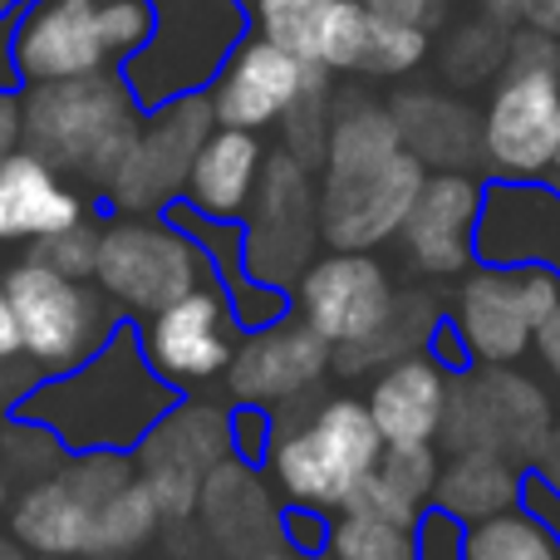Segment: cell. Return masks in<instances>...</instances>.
<instances>
[{"mask_svg": "<svg viewBox=\"0 0 560 560\" xmlns=\"http://www.w3.org/2000/svg\"><path fill=\"white\" fill-rule=\"evenodd\" d=\"M428 167L404 148L394 108L349 98L335 108L319 158V236L329 252H378L398 242Z\"/></svg>", "mask_w": 560, "mask_h": 560, "instance_id": "1", "label": "cell"}, {"mask_svg": "<svg viewBox=\"0 0 560 560\" xmlns=\"http://www.w3.org/2000/svg\"><path fill=\"white\" fill-rule=\"evenodd\" d=\"M177 398L183 394L148 364L138 325L124 319L94 359H84L69 374L35 378L10 404V418L49 428L69 457L74 453H133Z\"/></svg>", "mask_w": 560, "mask_h": 560, "instance_id": "2", "label": "cell"}, {"mask_svg": "<svg viewBox=\"0 0 560 560\" xmlns=\"http://www.w3.org/2000/svg\"><path fill=\"white\" fill-rule=\"evenodd\" d=\"M384 433L364 398H319L305 413L276 408V443L266 457L276 492L290 506H315V512H345L354 492L374 477L384 457Z\"/></svg>", "mask_w": 560, "mask_h": 560, "instance_id": "3", "label": "cell"}, {"mask_svg": "<svg viewBox=\"0 0 560 560\" xmlns=\"http://www.w3.org/2000/svg\"><path fill=\"white\" fill-rule=\"evenodd\" d=\"M560 163V35L512 30L506 65L482 108L487 183H551Z\"/></svg>", "mask_w": 560, "mask_h": 560, "instance_id": "4", "label": "cell"}, {"mask_svg": "<svg viewBox=\"0 0 560 560\" xmlns=\"http://www.w3.org/2000/svg\"><path fill=\"white\" fill-rule=\"evenodd\" d=\"M25 148L49 167L74 173L104 192L124 167L148 108L133 98L124 74H84L59 84H25Z\"/></svg>", "mask_w": 560, "mask_h": 560, "instance_id": "5", "label": "cell"}, {"mask_svg": "<svg viewBox=\"0 0 560 560\" xmlns=\"http://www.w3.org/2000/svg\"><path fill=\"white\" fill-rule=\"evenodd\" d=\"M0 280H5L10 310H15L20 349H25V359L35 364L39 378L79 369L124 325L118 315H108L114 300H108L94 280L59 276V271H49L45 261H35V256L15 261Z\"/></svg>", "mask_w": 560, "mask_h": 560, "instance_id": "6", "label": "cell"}, {"mask_svg": "<svg viewBox=\"0 0 560 560\" xmlns=\"http://www.w3.org/2000/svg\"><path fill=\"white\" fill-rule=\"evenodd\" d=\"M207 280H217L207 252L167 212L118 217L98 232L94 285L128 315L148 319Z\"/></svg>", "mask_w": 560, "mask_h": 560, "instance_id": "7", "label": "cell"}, {"mask_svg": "<svg viewBox=\"0 0 560 560\" xmlns=\"http://www.w3.org/2000/svg\"><path fill=\"white\" fill-rule=\"evenodd\" d=\"M556 428H560L556 398L546 394L541 378L522 374L516 364H497V369L477 364L453 378V398H447L438 443L447 453L487 447V453H502L512 463L532 467Z\"/></svg>", "mask_w": 560, "mask_h": 560, "instance_id": "8", "label": "cell"}, {"mask_svg": "<svg viewBox=\"0 0 560 560\" xmlns=\"http://www.w3.org/2000/svg\"><path fill=\"white\" fill-rule=\"evenodd\" d=\"M138 477L133 453H74L49 477L20 487L10 502V541L30 556L84 560L98 506Z\"/></svg>", "mask_w": 560, "mask_h": 560, "instance_id": "9", "label": "cell"}, {"mask_svg": "<svg viewBox=\"0 0 560 560\" xmlns=\"http://www.w3.org/2000/svg\"><path fill=\"white\" fill-rule=\"evenodd\" d=\"M560 310V276L541 266H472L457 280L453 325L472 364H522L536 345V329Z\"/></svg>", "mask_w": 560, "mask_h": 560, "instance_id": "10", "label": "cell"}, {"mask_svg": "<svg viewBox=\"0 0 560 560\" xmlns=\"http://www.w3.org/2000/svg\"><path fill=\"white\" fill-rule=\"evenodd\" d=\"M232 457V413L197 398H177L158 428L133 447V467L148 482L163 522H183L197 512L202 487Z\"/></svg>", "mask_w": 560, "mask_h": 560, "instance_id": "11", "label": "cell"}, {"mask_svg": "<svg viewBox=\"0 0 560 560\" xmlns=\"http://www.w3.org/2000/svg\"><path fill=\"white\" fill-rule=\"evenodd\" d=\"M315 242L319 236V187L310 183V167L300 158H290L285 148L266 158L261 187L252 197V212L242 226V256L246 271L266 285L290 290L305 266L315 261Z\"/></svg>", "mask_w": 560, "mask_h": 560, "instance_id": "12", "label": "cell"}, {"mask_svg": "<svg viewBox=\"0 0 560 560\" xmlns=\"http://www.w3.org/2000/svg\"><path fill=\"white\" fill-rule=\"evenodd\" d=\"M290 305L335 354H349L388 325L398 290L374 252H329L315 256L290 285Z\"/></svg>", "mask_w": 560, "mask_h": 560, "instance_id": "13", "label": "cell"}, {"mask_svg": "<svg viewBox=\"0 0 560 560\" xmlns=\"http://www.w3.org/2000/svg\"><path fill=\"white\" fill-rule=\"evenodd\" d=\"M212 128H217V118L202 94H183V98H173V104L153 108L148 124L138 128L124 167H118L114 183L104 187V197L128 217L167 212L173 202H183L187 173H192V163H197V148L207 143Z\"/></svg>", "mask_w": 560, "mask_h": 560, "instance_id": "14", "label": "cell"}, {"mask_svg": "<svg viewBox=\"0 0 560 560\" xmlns=\"http://www.w3.org/2000/svg\"><path fill=\"white\" fill-rule=\"evenodd\" d=\"M138 339H143L148 364L183 394V388L212 384V378L226 374L242 329H236L222 285L207 280V285L187 290L183 300L163 305L158 315H148L138 325Z\"/></svg>", "mask_w": 560, "mask_h": 560, "instance_id": "15", "label": "cell"}, {"mask_svg": "<svg viewBox=\"0 0 560 560\" xmlns=\"http://www.w3.org/2000/svg\"><path fill=\"white\" fill-rule=\"evenodd\" d=\"M325 69L295 59L290 49L271 45L266 35L242 39V45L226 55V65L217 69L212 89H207V104H212L217 128H246V133H261V128H280L285 114L305 98V89Z\"/></svg>", "mask_w": 560, "mask_h": 560, "instance_id": "16", "label": "cell"}, {"mask_svg": "<svg viewBox=\"0 0 560 560\" xmlns=\"http://www.w3.org/2000/svg\"><path fill=\"white\" fill-rule=\"evenodd\" d=\"M329 369H335V349L300 315H285L276 325L236 339V354L222 378L236 404L285 408V404H300Z\"/></svg>", "mask_w": 560, "mask_h": 560, "instance_id": "17", "label": "cell"}, {"mask_svg": "<svg viewBox=\"0 0 560 560\" xmlns=\"http://www.w3.org/2000/svg\"><path fill=\"white\" fill-rule=\"evenodd\" d=\"M487 183L477 173H428L398 246L404 261L428 280H463L477 266V222Z\"/></svg>", "mask_w": 560, "mask_h": 560, "instance_id": "18", "label": "cell"}, {"mask_svg": "<svg viewBox=\"0 0 560 560\" xmlns=\"http://www.w3.org/2000/svg\"><path fill=\"white\" fill-rule=\"evenodd\" d=\"M114 65L98 25V0H25L15 10V74L20 84L104 74Z\"/></svg>", "mask_w": 560, "mask_h": 560, "instance_id": "19", "label": "cell"}, {"mask_svg": "<svg viewBox=\"0 0 560 560\" xmlns=\"http://www.w3.org/2000/svg\"><path fill=\"white\" fill-rule=\"evenodd\" d=\"M477 266H541L560 276V187L487 183L477 222Z\"/></svg>", "mask_w": 560, "mask_h": 560, "instance_id": "20", "label": "cell"}, {"mask_svg": "<svg viewBox=\"0 0 560 560\" xmlns=\"http://www.w3.org/2000/svg\"><path fill=\"white\" fill-rule=\"evenodd\" d=\"M447 398H453V374L423 349V354H404L378 369L364 404L388 447H413L443 438Z\"/></svg>", "mask_w": 560, "mask_h": 560, "instance_id": "21", "label": "cell"}, {"mask_svg": "<svg viewBox=\"0 0 560 560\" xmlns=\"http://www.w3.org/2000/svg\"><path fill=\"white\" fill-rule=\"evenodd\" d=\"M79 222H89V202L74 183H65L59 167H49L30 148L0 163V242L35 246Z\"/></svg>", "mask_w": 560, "mask_h": 560, "instance_id": "22", "label": "cell"}, {"mask_svg": "<svg viewBox=\"0 0 560 560\" xmlns=\"http://www.w3.org/2000/svg\"><path fill=\"white\" fill-rule=\"evenodd\" d=\"M266 173V148L246 128H212L187 173L183 207L207 222H242Z\"/></svg>", "mask_w": 560, "mask_h": 560, "instance_id": "23", "label": "cell"}, {"mask_svg": "<svg viewBox=\"0 0 560 560\" xmlns=\"http://www.w3.org/2000/svg\"><path fill=\"white\" fill-rule=\"evenodd\" d=\"M202 516L207 532L217 536L226 556L236 560H261L266 551H276L280 541V512L271 506V487L261 482L252 463L226 457L202 487Z\"/></svg>", "mask_w": 560, "mask_h": 560, "instance_id": "24", "label": "cell"}, {"mask_svg": "<svg viewBox=\"0 0 560 560\" xmlns=\"http://www.w3.org/2000/svg\"><path fill=\"white\" fill-rule=\"evenodd\" d=\"M394 124L404 133V148L428 167V173H472L482 167V114H472L467 104L447 94H398Z\"/></svg>", "mask_w": 560, "mask_h": 560, "instance_id": "25", "label": "cell"}, {"mask_svg": "<svg viewBox=\"0 0 560 560\" xmlns=\"http://www.w3.org/2000/svg\"><path fill=\"white\" fill-rule=\"evenodd\" d=\"M522 463L502 453H487V447H467V453H447L443 472H438V492L433 506L453 512L457 522H487V516H502L522 502Z\"/></svg>", "mask_w": 560, "mask_h": 560, "instance_id": "26", "label": "cell"}, {"mask_svg": "<svg viewBox=\"0 0 560 560\" xmlns=\"http://www.w3.org/2000/svg\"><path fill=\"white\" fill-rule=\"evenodd\" d=\"M163 526V512H158L153 492H148L143 477L114 492L94 516V536H89V556L84 560H128L138 556Z\"/></svg>", "mask_w": 560, "mask_h": 560, "instance_id": "27", "label": "cell"}, {"mask_svg": "<svg viewBox=\"0 0 560 560\" xmlns=\"http://www.w3.org/2000/svg\"><path fill=\"white\" fill-rule=\"evenodd\" d=\"M467 560H560V532L512 506L467 526Z\"/></svg>", "mask_w": 560, "mask_h": 560, "instance_id": "28", "label": "cell"}, {"mask_svg": "<svg viewBox=\"0 0 560 560\" xmlns=\"http://www.w3.org/2000/svg\"><path fill=\"white\" fill-rule=\"evenodd\" d=\"M369 25H374V15L359 0H319L310 65L325 69V74H364Z\"/></svg>", "mask_w": 560, "mask_h": 560, "instance_id": "29", "label": "cell"}, {"mask_svg": "<svg viewBox=\"0 0 560 560\" xmlns=\"http://www.w3.org/2000/svg\"><path fill=\"white\" fill-rule=\"evenodd\" d=\"M325 560H413V532L345 506L329 522Z\"/></svg>", "mask_w": 560, "mask_h": 560, "instance_id": "30", "label": "cell"}, {"mask_svg": "<svg viewBox=\"0 0 560 560\" xmlns=\"http://www.w3.org/2000/svg\"><path fill=\"white\" fill-rule=\"evenodd\" d=\"M506 45L512 35L502 30V20H482V25H463L443 49V69L457 79V84H482V79H497L506 65Z\"/></svg>", "mask_w": 560, "mask_h": 560, "instance_id": "31", "label": "cell"}, {"mask_svg": "<svg viewBox=\"0 0 560 560\" xmlns=\"http://www.w3.org/2000/svg\"><path fill=\"white\" fill-rule=\"evenodd\" d=\"M438 472H443V453L438 443H413V447H384L378 457L374 477L398 492L413 512H428L433 506V492H438Z\"/></svg>", "mask_w": 560, "mask_h": 560, "instance_id": "32", "label": "cell"}, {"mask_svg": "<svg viewBox=\"0 0 560 560\" xmlns=\"http://www.w3.org/2000/svg\"><path fill=\"white\" fill-rule=\"evenodd\" d=\"M433 39L423 25H398V20H378L369 25V55H364V79H404L428 59Z\"/></svg>", "mask_w": 560, "mask_h": 560, "instance_id": "33", "label": "cell"}, {"mask_svg": "<svg viewBox=\"0 0 560 560\" xmlns=\"http://www.w3.org/2000/svg\"><path fill=\"white\" fill-rule=\"evenodd\" d=\"M252 20H256V35H266L271 45L290 49L295 59H305L310 65L319 0H252Z\"/></svg>", "mask_w": 560, "mask_h": 560, "instance_id": "34", "label": "cell"}, {"mask_svg": "<svg viewBox=\"0 0 560 560\" xmlns=\"http://www.w3.org/2000/svg\"><path fill=\"white\" fill-rule=\"evenodd\" d=\"M98 25H104V45L114 65H128L158 35V5L153 0H98Z\"/></svg>", "mask_w": 560, "mask_h": 560, "instance_id": "35", "label": "cell"}, {"mask_svg": "<svg viewBox=\"0 0 560 560\" xmlns=\"http://www.w3.org/2000/svg\"><path fill=\"white\" fill-rule=\"evenodd\" d=\"M98 232H104V226H94V222L65 226V232H55V236H45V242L30 246V256H35V261H45L49 271H59V276L94 280V266H98Z\"/></svg>", "mask_w": 560, "mask_h": 560, "instance_id": "36", "label": "cell"}, {"mask_svg": "<svg viewBox=\"0 0 560 560\" xmlns=\"http://www.w3.org/2000/svg\"><path fill=\"white\" fill-rule=\"evenodd\" d=\"M413 560H467V522L443 506H428L413 522Z\"/></svg>", "mask_w": 560, "mask_h": 560, "instance_id": "37", "label": "cell"}, {"mask_svg": "<svg viewBox=\"0 0 560 560\" xmlns=\"http://www.w3.org/2000/svg\"><path fill=\"white\" fill-rule=\"evenodd\" d=\"M276 443V408H256V404H236L232 408V457L252 467H266Z\"/></svg>", "mask_w": 560, "mask_h": 560, "instance_id": "38", "label": "cell"}, {"mask_svg": "<svg viewBox=\"0 0 560 560\" xmlns=\"http://www.w3.org/2000/svg\"><path fill=\"white\" fill-rule=\"evenodd\" d=\"M329 512H315V506H290L280 512V546L285 551H300V556H319L325 560V546H329Z\"/></svg>", "mask_w": 560, "mask_h": 560, "instance_id": "39", "label": "cell"}, {"mask_svg": "<svg viewBox=\"0 0 560 560\" xmlns=\"http://www.w3.org/2000/svg\"><path fill=\"white\" fill-rule=\"evenodd\" d=\"M522 512H532V516H541L546 526H556L560 532V487L551 482V477H541L536 467H526L522 472Z\"/></svg>", "mask_w": 560, "mask_h": 560, "instance_id": "40", "label": "cell"}, {"mask_svg": "<svg viewBox=\"0 0 560 560\" xmlns=\"http://www.w3.org/2000/svg\"><path fill=\"white\" fill-rule=\"evenodd\" d=\"M428 354H433L438 364H443L453 378H457V374H467V369H477V364H472V354H467V345H463V335H457L453 315H443V319H438L433 339H428Z\"/></svg>", "mask_w": 560, "mask_h": 560, "instance_id": "41", "label": "cell"}, {"mask_svg": "<svg viewBox=\"0 0 560 560\" xmlns=\"http://www.w3.org/2000/svg\"><path fill=\"white\" fill-rule=\"evenodd\" d=\"M359 5H364L369 15H378V20H398V25H423V30H433L438 20H443L433 0H359Z\"/></svg>", "mask_w": 560, "mask_h": 560, "instance_id": "42", "label": "cell"}, {"mask_svg": "<svg viewBox=\"0 0 560 560\" xmlns=\"http://www.w3.org/2000/svg\"><path fill=\"white\" fill-rule=\"evenodd\" d=\"M532 354L541 359V374H546V384H551L556 413H560V310H556L551 319H546L541 329H536V345H532Z\"/></svg>", "mask_w": 560, "mask_h": 560, "instance_id": "43", "label": "cell"}, {"mask_svg": "<svg viewBox=\"0 0 560 560\" xmlns=\"http://www.w3.org/2000/svg\"><path fill=\"white\" fill-rule=\"evenodd\" d=\"M25 148V108L15 89H0V163Z\"/></svg>", "mask_w": 560, "mask_h": 560, "instance_id": "44", "label": "cell"}, {"mask_svg": "<svg viewBox=\"0 0 560 560\" xmlns=\"http://www.w3.org/2000/svg\"><path fill=\"white\" fill-rule=\"evenodd\" d=\"M20 354H25V349H20V325H15V310H10L5 280H0V364H15Z\"/></svg>", "mask_w": 560, "mask_h": 560, "instance_id": "45", "label": "cell"}, {"mask_svg": "<svg viewBox=\"0 0 560 560\" xmlns=\"http://www.w3.org/2000/svg\"><path fill=\"white\" fill-rule=\"evenodd\" d=\"M15 15H0V89H15Z\"/></svg>", "mask_w": 560, "mask_h": 560, "instance_id": "46", "label": "cell"}, {"mask_svg": "<svg viewBox=\"0 0 560 560\" xmlns=\"http://www.w3.org/2000/svg\"><path fill=\"white\" fill-rule=\"evenodd\" d=\"M522 20L536 30H551L560 35V0H522Z\"/></svg>", "mask_w": 560, "mask_h": 560, "instance_id": "47", "label": "cell"}, {"mask_svg": "<svg viewBox=\"0 0 560 560\" xmlns=\"http://www.w3.org/2000/svg\"><path fill=\"white\" fill-rule=\"evenodd\" d=\"M536 472H541V477H551V482L560 487V428H556V433L551 438H546V447H541V457H536Z\"/></svg>", "mask_w": 560, "mask_h": 560, "instance_id": "48", "label": "cell"}, {"mask_svg": "<svg viewBox=\"0 0 560 560\" xmlns=\"http://www.w3.org/2000/svg\"><path fill=\"white\" fill-rule=\"evenodd\" d=\"M482 10H487V20H522V0H482Z\"/></svg>", "mask_w": 560, "mask_h": 560, "instance_id": "49", "label": "cell"}, {"mask_svg": "<svg viewBox=\"0 0 560 560\" xmlns=\"http://www.w3.org/2000/svg\"><path fill=\"white\" fill-rule=\"evenodd\" d=\"M261 560H319V556H300V551H285V546H276V551H266Z\"/></svg>", "mask_w": 560, "mask_h": 560, "instance_id": "50", "label": "cell"}, {"mask_svg": "<svg viewBox=\"0 0 560 560\" xmlns=\"http://www.w3.org/2000/svg\"><path fill=\"white\" fill-rule=\"evenodd\" d=\"M5 502H10V467L0 463V512H5Z\"/></svg>", "mask_w": 560, "mask_h": 560, "instance_id": "51", "label": "cell"}, {"mask_svg": "<svg viewBox=\"0 0 560 560\" xmlns=\"http://www.w3.org/2000/svg\"><path fill=\"white\" fill-rule=\"evenodd\" d=\"M0 560H20V551H15V541H0Z\"/></svg>", "mask_w": 560, "mask_h": 560, "instance_id": "52", "label": "cell"}, {"mask_svg": "<svg viewBox=\"0 0 560 560\" xmlns=\"http://www.w3.org/2000/svg\"><path fill=\"white\" fill-rule=\"evenodd\" d=\"M25 0H0V15H10V10H20Z\"/></svg>", "mask_w": 560, "mask_h": 560, "instance_id": "53", "label": "cell"}, {"mask_svg": "<svg viewBox=\"0 0 560 560\" xmlns=\"http://www.w3.org/2000/svg\"><path fill=\"white\" fill-rule=\"evenodd\" d=\"M433 5H438V15H447V5H453V0H433Z\"/></svg>", "mask_w": 560, "mask_h": 560, "instance_id": "54", "label": "cell"}, {"mask_svg": "<svg viewBox=\"0 0 560 560\" xmlns=\"http://www.w3.org/2000/svg\"><path fill=\"white\" fill-rule=\"evenodd\" d=\"M25 560H65V556H25Z\"/></svg>", "mask_w": 560, "mask_h": 560, "instance_id": "55", "label": "cell"}, {"mask_svg": "<svg viewBox=\"0 0 560 560\" xmlns=\"http://www.w3.org/2000/svg\"><path fill=\"white\" fill-rule=\"evenodd\" d=\"M551 183H556V187H560V163H556V173H551Z\"/></svg>", "mask_w": 560, "mask_h": 560, "instance_id": "56", "label": "cell"}]
</instances>
